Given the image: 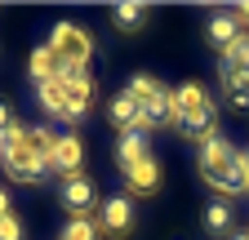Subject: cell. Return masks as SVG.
Returning a JSON list of instances; mask_svg holds the SVG:
<instances>
[{
	"label": "cell",
	"instance_id": "6da1fadb",
	"mask_svg": "<svg viewBox=\"0 0 249 240\" xmlns=\"http://www.w3.org/2000/svg\"><path fill=\"white\" fill-rule=\"evenodd\" d=\"M0 160H5V173L14 183H40V173H49V165L31 152V142H27V125H18V120L5 134V142H0Z\"/></svg>",
	"mask_w": 249,
	"mask_h": 240
},
{
	"label": "cell",
	"instance_id": "7a4b0ae2",
	"mask_svg": "<svg viewBox=\"0 0 249 240\" xmlns=\"http://www.w3.org/2000/svg\"><path fill=\"white\" fill-rule=\"evenodd\" d=\"M49 49L58 53L62 71H85L89 53H93V40H89L85 27H76V22H58L53 32H49Z\"/></svg>",
	"mask_w": 249,
	"mask_h": 240
},
{
	"label": "cell",
	"instance_id": "3957f363",
	"mask_svg": "<svg viewBox=\"0 0 249 240\" xmlns=\"http://www.w3.org/2000/svg\"><path fill=\"white\" fill-rule=\"evenodd\" d=\"M98 231L103 236H129L134 231V200L129 196H107L103 205H98Z\"/></svg>",
	"mask_w": 249,
	"mask_h": 240
},
{
	"label": "cell",
	"instance_id": "277c9868",
	"mask_svg": "<svg viewBox=\"0 0 249 240\" xmlns=\"http://www.w3.org/2000/svg\"><path fill=\"white\" fill-rule=\"evenodd\" d=\"M62 209H67L71 218H89V214H98V191H93V183H89L85 173L62 178Z\"/></svg>",
	"mask_w": 249,
	"mask_h": 240
},
{
	"label": "cell",
	"instance_id": "5b68a950",
	"mask_svg": "<svg viewBox=\"0 0 249 240\" xmlns=\"http://www.w3.org/2000/svg\"><path fill=\"white\" fill-rule=\"evenodd\" d=\"M62 85H67V116H71V120L89 116L93 98H98V89H93V80H89L85 71H62Z\"/></svg>",
	"mask_w": 249,
	"mask_h": 240
},
{
	"label": "cell",
	"instance_id": "8992f818",
	"mask_svg": "<svg viewBox=\"0 0 249 240\" xmlns=\"http://www.w3.org/2000/svg\"><path fill=\"white\" fill-rule=\"evenodd\" d=\"M205 36H209V45H218V49H231L240 36H245V27H240V18H236V9H218V14H209V22H205Z\"/></svg>",
	"mask_w": 249,
	"mask_h": 240
},
{
	"label": "cell",
	"instance_id": "52a82bcc",
	"mask_svg": "<svg viewBox=\"0 0 249 240\" xmlns=\"http://www.w3.org/2000/svg\"><path fill=\"white\" fill-rule=\"evenodd\" d=\"M80 165H85V142H80L76 134H58V147H53L49 169H53V173H62V178H76V173H80Z\"/></svg>",
	"mask_w": 249,
	"mask_h": 240
},
{
	"label": "cell",
	"instance_id": "ba28073f",
	"mask_svg": "<svg viewBox=\"0 0 249 240\" xmlns=\"http://www.w3.org/2000/svg\"><path fill=\"white\" fill-rule=\"evenodd\" d=\"M178 120V107H174V89H156V94L142 103V129H165Z\"/></svg>",
	"mask_w": 249,
	"mask_h": 240
},
{
	"label": "cell",
	"instance_id": "9c48e42d",
	"mask_svg": "<svg viewBox=\"0 0 249 240\" xmlns=\"http://www.w3.org/2000/svg\"><path fill=\"white\" fill-rule=\"evenodd\" d=\"M231 160H236V152H231V142H227L223 134H213V138L200 142V178H205V183H209L223 165H231Z\"/></svg>",
	"mask_w": 249,
	"mask_h": 240
},
{
	"label": "cell",
	"instance_id": "30bf717a",
	"mask_svg": "<svg viewBox=\"0 0 249 240\" xmlns=\"http://www.w3.org/2000/svg\"><path fill=\"white\" fill-rule=\"evenodd\" d=\"M124 183H129V196H151L156 187H160V165H156V156L129 165L124 169Z\"/></svg>",
	"mask_w": 249,
	"mask_h": 240
},
{
	"label": "cell",
	"instance_id": "8fae6325",
	"mask_svg": "<svg viewBox=\"0 0 249 240\" xmlns=\"http://www.w3.org/2000/svg\"><path fill=\"white\" fill-rule=\"evenodd\" d=\"M209 187L223 196V200H231V196L249 191V173H245V165H240V160H231V165H223V169L209 178Z\"/></svg>",
	"mask_w": 249,
	"mask_h": 240
},
{
	"label": "cell",
	"instance_id": "7c38bea8",
	"mask_svg": "<svg viewBox=\"0 0 249 240\" xmlns=\"http://www.w3.org/2000/svg\"><path fill=\"white\" fill-rule=\"evenodd\" d=\"M107 116H111V125H116L120 134H129V129H142V107H138L129 94H116V98L107 103Z\"/></svg>",
	"mask_w": 249,
	"mask_h": 240
},
{
	"label": "cell",
	"instance_id": "4fadbf2b",
	"mask_svg": "<svg viewBox=\"0 0 249 240\" xmlns=\"http://www.w3.org/2000/svg\"><path fill=\"white\" fill-rule=\"evenodd\" d=\"M147 156H151L147 129H129V134H120V142H116V160H120V169H129V165H138V160H147Z\"/></svg>",
	"mask_w": 249,
	"mask_h": 240
},
{
	"label": "cell",
	"instance_id": "5bb4252c",
	"mask_svg": "<svg viewBox=\"0 0 249 240\" xmlns=\"http://www.w3.org/2000/svg\"><path fill=\"white\" fill-rule=\"evenodd\" d=\"M174 125H178L182 138H192V142H205V138L218 134V129H213V107H205V111H187V116L174 120Z\"/></svg>",
	"mask_w": 249,
	"mask_h": 240
},
{
	"label": "cell",
	"instance_id": "9a60e30c",
	"mask_svg": "<svg viewBox=\"0 0 249 240\" xmlns=\"http://www.w3.org/2000/svg\"><path fill=\"white\" fill-rule=\"evenodd\" d=\"M36 98H40V107H45L53 120H71V116H67V85H62V76L36 85Z\"/></svg>",
	"mask_w": 249,
	"mask_h": 240
},
{
	"label": "cell",
	"instance_id": "2e32d148",
	"mask_svg": "<svg viewBox=\"0 0 249 240\" xmlns=\"http://www.w3.org/2000/svg\"><path fill=\"white\" fill-rule=\"evenodd\" d=\"M174 107H178V116H187V111H205V107H213V103H209V89H205L200 80H187V85L174 89Z\"/></svg>",
	"mask_w": 249,
	"mask_h": 240
},
{
	"label": "cell",
	"instance_id": "e0dca14e",
	"mask_svg": "<svg viewBox=\"0 0 249 240\" xmlns=\"http://www.w3.org/2000/svg\"><path fill=\"white\" fill-rule=\"evenodd\" d=\"M27 71H31V80H36V85H45V80H58V76H62V63H58V53H53L49 45H40V49H31Z\"/></svg>",
	"mask_w": 249,
	"mask_h": 240
},
{
	"label": "cell",
	"instance_id": "ac0fdd59",
	"mask_svg": "<svg viewBox=\"0 0 249 240\" xmlns=\"http://www.w3.org/2000/svg\"><path fill=\"white\" fill-rule=\"evenodd\" d=\"M231 223H236V209H231V200H209L205 205V231H213V236H227L231 231Z\"/></svg>",
	"mask_w": 249,
	"mask_h": 240
},
{
	"label": "cell",
	"instance_id": "d6986e66",
	"mask_svg": "<svg viewBox=\"0 0 249 240\" xmlns=\"http://www.w3.org/2000/svg\"><path fill=\"white\" fill-rule=\"evenodd\" d=\"M223 98H227V107H236V111H249V76L223 71Z\"/></svg>",
	"mask_w": 249,
	"mask_h": 240
},
{
	"label": "cell",
	"instance_id": "ffe728a7",
	"mask_svg": "<svg viewBox=\"0 0 249 240\" xmlns=\"http://www.w3.org/2000/svg\"><path fill=\"white\" fill-rule=\"evenodd\" d=\"M218 71H236V76H249V32L223 53V63H218Z\"/></svg>",
	"mask_w": 249,
	"mask_h": 240
},
{
	"label": "cell",
	"instance_id": "44dd1931",
	"mask_svg": "<svg viewBox=\"0 0 249 240\" xmlns=\"http://www.w3.org/2000/svg\"><path fill=\"white\" fill-rule=\"evenodd\" d=\"M27 142H31V152L49 165V160H53V147H58V134H53L49 125H31V129H27Z\"/></svg>",
	"mask_w": 249,
	"mask_h": 240
},
{
	"label": "cell",
	"instance_id": "7402d4cb",
	"mask_svg": "<svg viewBox=\"0 0 249 240\" xmlns=\"http://www.w3.org/2000/svg\"><path fill=\"white\" fill-rule=\"evenodd\" d=\"M111 22L120 27V32H142L147 5H116V9H111Z\"/></svg>",
	"mask_w": 249,
	"mask_h": 240
},
{
	"label": "cell",
	"instance_id": "603a6c76",
	"mask_svg": "<svg viewBox=\"0 0 249 240\" xmlns=\"http://www.w3.org/2000/svg\"><path fill=\"white\" fill-rule=\"evenodd\" d=\"M156 89H160V85H156V76H147V71H138V76H129V89H124V94H129V98H134V103L142 107V103H147V98L156 94Z\"/></svg>",
	"mask_w": 249,
	"mask_h": 240
},
{
	"label": "cell",
	"instance_id": "cb8c5ba5",
	"mask_svg": "<svg viewBox=\"0 0 249 240\" xmlns=\"http://www.w3.org/2000/svg\"><path fill=\"white\" fill-rule=\"evenodd\" d=\"M62 240H103V231H98L93 218H71L67 231H62Z\"/></svg>",
	"mask_w": 249,
	"mask_h": 240
},
{
	"label": "cell",
	"instance_id": "d4e9b609",
	"mask_svg": "<svg viewBox=\"0 0 249 240\" xmlns=\"http://www.w3.org/2000/svg\"><path fill=\"white\" fill-rule=\"evenodd\" d=\"M0 240H27L22 236V218H14V214L0 218Z\"/></svg>",
	"mask_w": 249,
	"mask_h": 240
},
{
	"label": "cell",
	"instance_id": "484cf974",
	"mask_svg": "<svg viewBox=\"0 0 249 240\" xmlns=\"http://www.w3.org/2000/svg\"><path fill=\"white\" fill-rule=\"evenodd\" d=\"M9 129H14V107L0 98V142H5V134H9Z\"/></svg>",
	"mask_w": 249,
	"mask_h": 240
},
{
	"label": "cell",
	"instance_id": "4316f807",
	"mask_svg": "<svg viewBox=\"0 0 249 240\" xmlns=\"http://www.w3.org/2000/svg\"><path fill=\"white\" fill-rule=\"evenodd\" d=\"M236 18H240V27H249V5H240V9H236Z\"/></svg>",
	"mask_w": 249,
	"mask_h": 240
},
{
	"label": "cell",
	"instance_id": "83f0119b",
	"mask_svg": "<svg viewBox=\"0 0 249 240\" xmlns=\"http://www.w3.org/2000/svg\"><path fill=\"white\" fill-rule=\"evenodd\" d=\"M236 160L245 165V173H249V147H245V152H236Z\"/></svg>",
	"mask_w": 249,
	"mask_h": 240
},
{
	"label": "cell",
	"instance_id": "f1b7e54d",
	"mask_svg": "<svg viewBox=\"0 0 249 240\" xmlns=\"http://www.w3.org/2000/svg\"><path fill=\"white\" fill-rule=\"evenodd\" d=\"M231 240H249V231H231Z\"/></svg>",
	"mask_w": 249,
	"mask_h": 240
}]
</instances>
